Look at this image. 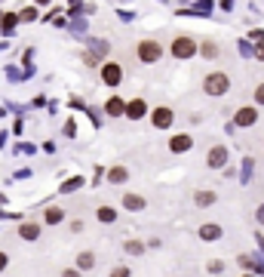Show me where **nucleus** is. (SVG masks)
<instances>
[{
    "label": "nucleus",
    "instance_id": "obj_18",
    "mask_svg": "<svg viewBox=\"0 0 264 277\" xmlns=\"http://www.w3.org/2000/svg\"><path fill=\"white\" fill-rule=\"evenodd\" d=\"M200 53L206 55V59H215V55H218V46H215L212 40H206V43H203V50H200Z\"/></svg>",
    "mask_w": 264,
    "mask_h": 277
},
{
    "label": "nucleus",
    "instance_id": "obj_1",
    "mask_svg": "<svg viewBox=\"0 0 264 277\" xmlns=\"http://www.w3.org/2000/svg\"><path fill=\"white\" fill-rule=\"evenodd\" d=\"M227 89H231V77H227L224 71L206 74V80H203V92H206V96H224Z\"/></svg>",
    "mask_w": 264,
    "mask_h": 277
},
{
    "label": "nucleus",
    "instance_id": "obj_6",
    "mask_svg": "<svg viewBox=\"0 0 264 277\" xmlns=\"http://www.w3.org/2000/svg\"><path fill=\"white\" fill-rule=\"evenodd\" d=\"M255 120H258V108H255V105L240 108V111L234 114V123H237V126H252Z\"/></svg>",
    "mask_w": 264,
    "mask_h": 277
},
{
    "label": "nucleus",
    "instance_id": "obj_19",
    "mask_svg": "<svg viewBox=\"0 0 264 277\" xmlns=\"http://www.w3.org/2000/svg\"><path fill=\"white\" fill-rule=\"evenodd\" d=\"M126 252H129V256H142L144 247L139 244V240H129V244H126Z\"/></svg>",
    "mask_w": 264,
    "mask_h": 277
},
{
    "label": "nucleus",
    "instance_id": "obj_5",
    "mask_svg": "<svg viewBox=\"0 0 264 277\" xmlns=\"http://www.w3.org/2000/svg\"><path fill=\"white\" fill-rule=\"evenodd\" d=\"M101 80H105L108 86H117L120 80H123V68H120V65H114V62H108L105 68H101Z\"/></svg>",
    "mask_w": 264,
    "mask_h": 277
},
{
    "label": "nucleus",
    "instance_id": "obj_24",
    "mask_svg": "<svg viewBox=\"0 0 264 277\" xmlns=\"http://www.w3.org/2000/svg\"><path fill=\"white\" fill-rule=\"evenodd\" d=\"M255 219H258V222L264 225V203H261V206H258V210H255Z\"/></svg>",
    "mask_w": 264,
    "mask_h": 277
},
{
    "label": "nucleus",
    "instance_id": "obj_9",
    "mask_svg": "<svg viewBox=\"0 0 264 277\" xmlns=\"http://www.w3.org/2000/svg\"><path fill=\"white\" fill-rule=\"evenodd\" d=\"M19 234L25 237V240H37V237H40V225H37V222H25V225L19 228Z\"/></svg>",
    "mask_w": 264,
    "mask_h": 277
},
{
    "label": "nucleus",
    "instance_id": "obj_21",
    "mask_svg": "<svg viewBox=\"0 0 264 277\" xmlns=\"http://www.w3.org/2000/svg\"><path fill=\"white\" fill-rule=\"evenodd\" d=\"M221 268H224V262H218V259L209 262V274H221Z\"/></svg>",
    "mask_w": 264,
    "mask_h": 277
},
{
    "label": "nucleus",
    "instance_id": "obj_10",
    "mask_svg": "<svg viewBox=\"0 0 264 277\" xmlns=\"http://www.w3.org/2000/svg\"><path fill=\"white\" fill-rule=\"evenodd\" d=\"M123 206H126V210H144V197H142V194H126Z\"/></svg>",
    "mask_w": 264,
    "mask_h": 277
},
{
    "label": "nucleus",
    "instance_id": "obj_12",
    "mask_svg": "<svg viewBox=\"0 0 264 277\" xmlns=\"http://www.w3.org/2000/svg\"><path fill=\"white\" fill-rule=\"evenodd\" d=\"M93 265H96V252H80L77 256V268L80 271H89Z\"/></svg>",
    "mask_w": 264,
    "mask_h": 277
},
{
    "label": "nucleus",
    "instance_id": "obj_27",
    "mask_svg": "<svg viewBox=\"0 0 264 277\" xmlns=\"http://www.w3.org/2000/svg\"><path fill=\"white\" fill-rule=\"evenodd\" d=\"M258 59H264V43H261V46H258Z\"/></svg>",
    "mask_w": 264,
    "mask_h": 277
},
{
    "label": "nucleus",
    "instance_id": "obj_16",
    "mask_svg": "<svg viewBox=\"0 0 264 277\" xmlns=\"http://www.w3.org/2000/svg\"><path fill=\"white\" fill-rule=\"evenodd\" d=\"M98 222H105V225L117 222V210H111V206H101V210H98Z\"/></svg>",
    "mask_w": 264,
    "mask_h": 277
},
{
    "label": "nucleus",
    "instance_id": "obj_7",
    "mask_svg": "<svg viewBox=\"0 0 264 277\" xmlns=\"http://www.w3.org/2000/svg\"><path fill=\"white\" fill-rule=\"evenodd\" d=\"M206 164H209L212 169L224 166V164H227V148H224V145H215L212 151H209V157H206Z\"/></svg>",
    "mask_w": 264,
    "mask_h": 277
},
{
    "label": "nucleus",
    "instance_id": "obj_25",
    "mask_svg": "<svg viewBox=\"0 0 264 277\" xmlns=\"http://www.w3.org/2000/svg\"><path fill=\"white\" fill-rule=\"evenodd\" d=\"M62 277H80V271H71V268H68V271H62Z\"/></svg>",
    "mask_w": 264,
    "mask_h": 277
},
{
    "label": "nucleus",
    "instance_id": "obj_15",
    "mask_svg": "<svg viewBox=\"0 0 264 277\" xmlns=\"http://www.w3.org/2000/svg\"><path fill=\"white\" fill-rule=\"evenodd\" d=\"M105 111L111 114V117H117V114H126V105H123V99H111L108 105H105Z\"/></svg>",
    "mask_w": 264,
    "mask_h": 277
},
{
    "label": "nucleus",
    "instance_id": "obj_3",
    "mask_svg": "<svg viewBox=\"0 0 264 277\" xmlns=\"http://www.w3.org/2000/svg\"><path fill=\"white\" fill-rule=\"evenodd\" d=\"M135 53H139V59H142V62L154 65V62H160V55H163V46H160L157 40H142Z\"/></svg>",
    "mask_w": 264,
    "mask_h": 277
},
{
    "label": "nucleus",
    "instance_id": "obj_8",
    "mask_svg": "<svg viewBox=\"0 0 264 277\" xmlns=\"http://www.w3.org/2000/svg\"><path fill=\"white\" fill-rule=\"evenodd\" d=\"M191 145H193V138H191V136H175V138L169 142V151H172V154H185Z\"/></svg>",
    "mask_w": 264,
    "mask_h": 277
},
{
    "label": "nucleus",
    "instance_id": "obj_23",
    "mask_svg": "<svg viewBox=\"0 0 264 277\" xmlns=\"http://www.w3.org/2000/svg\"><path fill=\"white\" fill-rule=\"evenodd\" d=\"M111 277H129V268H123V265H120V268L111 271Z\"/></svg>",
    "mask_w": 264,
    "mask_h": 277
},
{
    "label": "nucleus",
    "instance_id": "obj_2",
    "mask_svg": "<svg viewBox=\"0 0 264 277\" xmlns=\"http://www.w3.org/2000/svg\"><path fill=\"white\" fill-rule=\"evenodd\" d=\"M169 53L175 55V59H193V55L200 53V46H197V40H193V37H188V34H178V37L172 40Z\"/></svg>",
    "mask_w": 264,
    "mask_h": 277
},
{
    "label": "nucleus",
    "instance_id": "obj_20",
    "mask_svg": "<svg viewBox=\"0 0 264 277\" xmlns=\"http://www.w3.org/2000/svg\"><path fill=\"white\" fill-rule=\"evenodd\" d=\"M126 176H129V172H126L123 166H117V169H111V176H108V179H111V182H126Z\"/></svg>",
    "mask_w": 264,
    "mask_h": 277
},
{
    "label": "nucleus",
    "instance_id": "obj_22",
    "mask_svg": "<svg viewBox=\"0 0 264 277\" xmlns=\"http://www.w3.org/2000/svg\"><path fill=\"white\" fill-rule=\"evenodd\" d=\"M255 105H264V83L255 86Z\"/></svg>",
    "mask_w": 264,
    "mask_h": 277
},
{
    "label": "nucleus",
    "instance_id": "obj_17",
    "mask_svg": "<svg viewBox=\"0 0 264 277\" xmlns=\"http://www.w3.org/2000/svg\"><path fill=\"white\" fill-rule=\"evenodd\" d=\"M193 203H197V206H212L215 203V194L212 191H200L197 197H193Z\"/></svg>",
    "mask_w": 264,
    "mask_h": 277
},
{
    "label": "nucleus",
    "instance_id": "obj_4",
    "mask_svg": "<svg viewBox=\"0 0 264 277\" xmlns=\"http://www.w3.org/2000/svg\"><path fill=\"white\" fill-rule=\"evenodd\" d=\"M151 123L157 126V130H169V126L175 123V111L172 108H154L151 111Z\"/></svg>",
    "mask_w": 264,
    "mask_h": 277
},
{
    "label": "nucleus",
    "instance_id": "obj_13",
    "mask_svg": "<svg viewBox=\"0 0 264 277\" xmlns=\"http://www.w3.org/2000/svg\"><path fill=\"white\" fill-rule=\"evenodd\" d=\"M142 114H144V102H142V99H135V102H132V105H126V117H132V120H139V117H142Z\"/></svg>",
    "mask_w": 264,
    "mask_h": 277
},
{
    "label": "nucleus",
    "instance_id": "obj_14",
    "mask_svg": "<svg viewBox=\"0 0 264 277\" xmlns=\"http://www.w3.org/2000/svg\"><path fill=\"white\" fill-rule=\"evenodd\" d=\"M200 237L203 240H218V237H221V228H218V225H203L200 228Z\"/></svg>",
    "mask_w": 264,
    "mask_h": 277
},
{
    "label": "nucleus",
    "instance_id": "obj_11",
    "mask_svg": "<svg viewBox=\"0 0 264 277\" xmlns=\"http://www.w3.org/2000/svg\"><path fill=\"white\" fill-rule=\"evenodd\" d=\"M62 219H65V213L59 210V206H49V210L43 213V222H47V225H59Z\"/></svg>",
    "mask_w": 264,
    "mask_h": 277
},
{
    "label": "nucleus",
    "instance_id": "obj_26",
    "mask_svg": "<svg viewBox=\"0 0 264 277\" xmlns=\"http://www.w3.org/2000/svg\"><path fill=\"white\" fill-rule=\"evenodd\" d=\"M6 268V252H0V271Z\"/></svg>",
    "mask_w": 264,
    "mask_h": 277
}]
</instances>
